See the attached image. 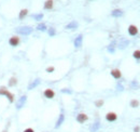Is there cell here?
<instances>
[{"mask_svg":"<svg viewBox=\"0 0 140 132\" xmlns=\"http://www.w3.org/2000/svg\"><path fill=\"white\" fill-rule=\"evenodd\" d=\"M15 31L19 35H23V36H28L34 31V28L31 26H20L15 28Z\"/></svg>","mask_w":140,"mask_h":132,"instance_id":"cell-1","label":"cell"},{"mask_svg":"<svg viewBox=\"0 0 140 132\" xmlns=\"http://www.w3.org/2000/svg\"><path fill=\"white\" fill-rule=\"evenodd\" d=\"M0 95H5L6 97H8L10 103H13L14 100H15V95H14L12 92H10L6 87H0Z\"/></svg>","mask_w":140,"mask_h":132,"instance_id":"cell-2","label":"cell"},{"mask_svg":"<svg viewBox=\"0 0 140 132\" xmlns=\"http://www.w3.org/2000/svg\"><path fill=\"white\" fill-rule=\"evenodd\" d=\"M20 42H21V38L19 37V36H12L10 39H9V45L11 47H13V48H15L20 45Z\"/></svg>","mask_w":140,"mask_h":132,"instance_id":"cell-3","label":"cell"},{"mask_svg":"<svg viewBox=\"0 0 140 132\" xmlns=\"http://www.w3.org/2000/svg\"><path fill=\"white\" fill-rule=\"evenodd\" d=\"M26 101H27V95H23V96H21L19 100H17L16 104H15L16 109H21L22 107H24L25 103H26Z\"/></svg>","mask_w":140,"mask_h":132,"instance_id":"cell-4","label":"cell"},{"mask_svg":"<svg viewBox=\"0 0 140 132\" xmlns=\"http://www.w3.org/2000/svg\"><path fill=\"white\" fill-rule=\"evenodd\" d=\"M88 120V116L86 115L85 113H80L77 115V121L79 123H84L85 121H87Z\"/></svg>","mask_w":140,"mask_h":132,"instance_id":"cell-5","label":"cell"},{"mask_svg":"<svg viewBox=\"0 0 140 132\" xmlns=\"http://www.w3.org/2000/svg\"><path fill=\"white\" fill-rule=\"evenodd\" d=\"M116 119H117V115L115 113H113V112L107 113V115H106V120H107V121L113 122V121H115Z\"/></svg>","mask_w":140,"mask_h":132,"instance_id":"cell-6","label":"cell"},{"mask_svg":"<svg viewBox=\"0 0 140 132\" xmlns=\"http://www.w3.org/2000/svg\"><path fill=\"white\" fill-rule=\"evenodd\" d=\"M82 43H83V35L80 34V35H78L77 38L74 39L73 45H74L75 48H80V47L82 46Z\"/></svg>","mask_w":140,"mask_h":132,"instance_id":"cell-7","label":"cell"},{"mask_svg":"<svg viewBox=\"0 0 140 132\" xmlns=\"http://www.w3.org/2000/svg\"><path fill=\"white\" fill-rule=\"evenodd\" d=\"M43 95H44V97L49 98V100H52V98L55 96V92H54L52 89H45L44 92H43Z\"/></svg>","mask_w":140,"mask_h":132,"instance_id":"cell-8","label":"cell"},{"mask_svg":"<svg viewBox=\"0 0 140 132\" xmlns=\"http://www.w3.org/2000/svg\"><path fill=\"white\" fill-rule=\"evenodd\" d=\"M64 121H65V115H64V113L62 112L59 114V117H58V119H57V121L55 123V129H58V128L64 123Z\"/></svg>","mask_w":140,"mask_h":132,"instance_id":"cell-9","label":"cell"},{"mask_svg":"<svg viewBox=\"0 0 140 132\" xmlns=\"http://www.w3.org/2000/svg\"><path fill=\"white\" fill-rule=\"evenodd\" d=\"M40 82H41V80L39 79V78H36L34 81L32 82H30L29 85H28V87H27V89L28 90H32V89H35V88H37L39 85H40Z\"/></svg>","mask_w":140,"mask_h":132,"instance_id":"cell-10","label":"cell"},{"mask_svg":"<svg viewBox=\"0 0 140 132\" xmlns=\"http://www.w3.org/2000/svg\"><path fill=\"white\" fill-rule=\"evenodd\" d=\"M128 34L130 36H136L138 34V28L135 25H129L128 26Z\"/></svg>","mask_w":140,"mask_h":132,"instance_id":"cell-11","label":"cell"},{"mask_svg":"<svg viewBox=\"0 0 140 132\" xmlns=\"http://www.w3.org/2000/svg\"><path fill=\"white\" fill-rule=\"evenodd\" d=\"M99 129H100V121L99 120H96V121L91 126V128H89V131L91 132H97Z\"/></svg>","mask_w":140,"mask_h":132,"instance_id":"cell-12","label":"cell"},{"mask_svg":"<svg viewBox=\"0 0 140 132\" xmlns=\"http://www.w3.org/2000/svg\"><path fill=\"white\" fill-rule=\"evenodd\" d=\"M111 76H112L114 79H120L122 77V73L120 69L115 68V69H112V71H111Z\"/></svg>","mask_w":140,"mask_h":132,"instance_id":"cell-13","label":"cell"},{"mask_svg":"<svg viewBox=\"0 0 140 132\" xmlns=\"http://www.w3.org/2000/svg\"><path fill=\"white\" fill-rule=\"evenodd\" d=\"M78 26H79L78 22L77 21H72V22H70L69 24H67L66 26H65V28L66 29H77Z\"/></svg>","mask_w":140,"mask_h":132,"instance_id":"cell-14","label":"cell"},{"mask_svg":"<svg viewBox=\"0 0 140 132\" xmlns=\"http://www.w3.org/2000/svg\"><path fill=\"white\" fill-rule=\"evenodd\" d=\"M111 15H112L113 17H121L122 15H123V11L120 10V9H115L111 12Z\"/></svg>","mask_w":140,"mask_h":132,"instance_id":"cell-15","label":"cell"},{"mask_svg":"<svg viewBox=\"0 0 140 132\" xmlns=\"http://www.w3.org/2000/svg\"><path fill=\"white\" fill-rule=\"evenodd\" d=\"M115 43H116L115 41H112L109 46H108L107 50H108V52H109V53H114V52H115Z\"/></svg>","mask_w":140,"mask_h":132,"instance_id":"cell-16","label":"cell"},{"mask_svg":"<svg viewBox=\"0 0 140 132\" xmlns=\"http://www.w3.org/2000/svg\"><path fill=\"white\" fill-rule=\"evenodd\" d=\"M53 6H54L53 0H46L44 2V9L45 10H51L53 8Z\"/></svg>","mask_w":140,"mask_h":132,"instance_id":"cell-17","label":"cell"},{"mask_svg":"<svg viewBox=\"0 0 140 132\" xmlns=\"http://www.w3.org/2000/svg\"><path fill=\"white\" fill-rule=\"evenodd\" d=\"M128 45H129V41H128V40H125V39H124V40H122V41L118 43V48H120L121 50H123V49H125V48H126Z\"/></svg>","mask_w":140,"mask_h":132,"instance_id":"cell-18","label":"cell"},{"mask_svg":"<svg viewBox=\"0 0 140 132\" xmlns=\"http://www.w3.org/2000/svg\"><path fill=\"white\" fill-rule=\"evenodd\" d=\"M28 14V10L27 9H23V10H21V12H20V14H19V19L20 20H23L25 16H26Z\"/></svg>","mask_w":140,"mask_h":132,"instance_id":"cell-19","label":"cell"},{"mask_svg":"<svg viewBox=\"0 0 140 132\" xmlns=\"http://www.w3.org/2000/svg\"><path fill=\"white\" fill-rule=\"evenodd\" d=\"M16 83H17V79L15 77H11L9 79V87H14L16 86Z\"/></svg>","mask_w":140,"mask_h":132,"instance_id":"cell-20","label":"cell"},{"mask_svg":"<svg viewBox=\"0 0 140 132\" xmlns=\"http://www.w3.org/2000/svg\"><path fill=\"white\" fill-rule=\"evenodd\" d=\"M37 29H38V30H40V31H45V30H46V25H45L44 23H40V24H38Z\"/></svg>","mask_w":140,"mask_h":132,"instance_id":"cell-21","label":"cell"},{"mask_svg":"<svg viewBox=\"0 0 140 132\" xmlns=\"http://www.w3.org/2000/svg\"><path fill=\"white\" fill-rule=\"evenodd\" d=\"M130 106L132 108H136V107H138L139 106V102L137 100H131L130 101Z\"/></svg>","mask_w":140,"mask_h":132,"instance_id":"cell-22","label":"cell"},{"mask_svg":"<svg viewBox=\"0 0 140 132\" xmlns=\"http://www.w3.org/2000/svg\"><path fill=\"white\" fill-rule=\"evenodd\" d=\"M32 17L36 20V21H41L43 19V14L42 13H39V14H35V15H32Z\"/></svg>","mask_w":140,"mask_h":132,"instance_id":"cell-23","label":"cell"},{"mask_svg":"<svg viewBox=\"0 0 140 132\" xmlns=\"http://www.w3.org/2000/svg\"><path fill=\"white\" fill-rule=\"evenodd\" d=\"M48 32H49V35L51 36V37H53V36L56 35V30H55V28H53V27L49 28V29H48Z\"/></svg>","mask_w":140,"mask_h":132,"instance_id":"cell-24","label":"cell"},{"mask_svg":"<svg viewBox=\"0 0 140 132\" xmlns=\"http://www.w3.org/2000/svg\"><path fill=\"white\" fill-rule=\"evenodd\" d=\"M132 56H134L136 60H140V50L134 51V53H132Z\"/></svg>","mask_w":140,"mask_h":132,"instance_id":"cell-25","label":"cell"},{"mask_svg":"<svg viewBox=\"0 0 140 132\" xmlns=\"http://www.w3.org/2000/svg\"><path fill=\"white\" fill-rule=\"evenodd\" d=\"M103 105V100H98L95 102V106L96 107H101V106Z\"/></svg>","mask_w":140,"mask_h":132,"instance_id":"cell-26","label":"cell"},{"mask_svg":"<svg viewBox=\"0 0 140 132\" xmlns=\"http://www.w3.org/2000/svg\"><path fill=\"white\" fill-rule=\"evenodd\" d=\"M131 88H134V89H137V88H139V83L136 81V80H134V81L131 82Z\"/></svg>","mask_w":140,"mask_h":132,"instance_id":"cell-27","label":"cell"},{"mask_svg":"<svg viewBox=\"0 0 140 132\" xmlns=\"http://www.w3.org/2000/svg\"><path fill=\"white\" fill-rule=\"evenodd\" d=\"M116 90L117 91H124V87H123V85H121V83H117L116 85Z\"/></svg>","mask_w":140,"mask_h":132,"instance_id":"cell-28","label":"cell"},{"mask_svg":"<svg viewBox=\"0 0 140 132\" xmlns=\"http://www.w3.org/2000/svg\"><path fill=\"white\" fill-rule=\"evenodd\" d=\"M60 91H62V93H68V94H71V93H72V91L69 90V89H62Z\"/></svg>","mask_w":140,"mask_h":132,"instance_id":"cell-29","label":"cell"},{"mask_svg":"<svg viewBox=\"0 0 140 132\" xmlns=\"http://www.w3.org/2000/svg\"><path fill=\"white\" fill-rule=\"evenodd\" d=\"M54 71H55V68H54V66H50V67L46 68V72L48 73H53Z\"/></svg>","mask_w":140,"mask_h":132,"instance_id":"cell-30","label":"cell"},{"mask_svg":"<svg viewBox=\"0 0 140 132\" xmlns=\"http://www.w3.org/2000/svg\"><path fill=\"white\" fill-rule=\"evenodd\" d=\"M23 132H35V130L32 129V128H27V129H25Z\"/></svg>","mask_w":140,"mask_h":132,"instance_id":"cell-31","label":"cell"},{"mask_svg":"<svg viewBox=\"0 0 140 132\" xmlns=\"http://www.w3.org/2000/svg\"><path fill=\"white\" fill-rule=\"evenodd\" d=\"M134 132H140V127L139 126H136L134 128Z\"/></svg>","mask_w":140,"mask_h":132,"instance_id":"cell-32","label":"cell"},{"mask_svg":"<svg viewBox=\"0 0 140 132\" xmlns=\"http://www.w3.org/2000/svg\"><path fill=\"white\" fill-rule=\"evenodd\" d=\"M1 132H8V131H7V130H2Z\"/></svg>","mask_w":140,"mask_h":132,"instance_id":"cell-33","label":"cell"}]
</instances>
